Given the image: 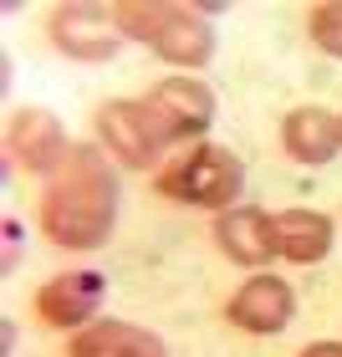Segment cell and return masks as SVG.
<instances>
[{
  "mask_svg": "<svg viewBox=\"0 0 342 357\" xmlns=\"http://www.w3.org/2000/svg\"><path fill=\"white\" fill-rule=\"evenodd\" d=\"M143 112H149L158 143H179V138H200L209 118H215V92L194 77H169L143 97Z\"/></svg>",
  "mask_w": 342,
  "mask_h": 357,
  "instance_id": "4",
  "label": "cell"
},
{
  "mask_svg": "<svg viewBox=\"0 0 342 357\" xmlns=\"http://www.w3.org/2000/svg\"><path fill=\"white\" fill-rule=\"evenodd\" d=\"M112 21L128 41H149L164 61L174 67H205L215 56V31H209L194 10L184 6H164V0H123L112 10Z\"/></svg>",
  "mask_w": 342,
  "mask_h": 357,
  "instance_id": "2",
  "label": "cell"
},
{
  "mask_svg": "<svg viewBox=\"0 0 342 357\" xmlns=\"http://www.w3.org/2000/svg\"><path fill=\"white\" fill-rule=\"evenodd\" d=\"M276 245H281L286 261L312 266L332 250V220L322 209H281L276 215Z\"/></svg>",
  "mask_w": 342,
  "mask_h": 357,
  "instance_id": "13",
  "label": "cell"
},
{
  "mask_svg": "<svg viewBox=\"0 0 342 357\" xmlns=\"http://www.w3.org/2000/svg\"><path fill=\"white\" fill-rule=\"evenodd\" d=\"M10 158L31 174H57L72 158V149H67V133H61V123L52 112L21 107L10 118Z\"/></svg>",
  "mask_w": 342,
  "mask_h": 357,
  "instance_id": "6",
  "label": "cell"
},
{
  "mask_svg": "<svg viewBox=\"0 0 342 357\" xmlns=\"http://www.w3.org/2000/svg\"><path fill=\"white\" fill-rule=\"evenodd\" d=\"M103 275L97 271H67L57 275V281H46L36 291V312L41 321H52V327H82V321L103 306Z\"/></svg>",
  "mask_w": 342,
  "mask_h": 357,
  "instance_id": "8",
  "label": "cell"
},
{
  "mask_svg": "<svg viewBox=\"0 0 342 357\" xmlns=\"http://www.w3.org/2000/svg\"><path fill=\"white\" fill-rule=\"evenodd\" d=\"M281 143L297 164H327V158L342 149V123L327 107H297L281 123Z\"/></svg>",
  "mask_w": 342,
  "mask_h": 357,
  "instance_id": "11",
  "label": "cell"
},
{
  "mask_svg": "<svg viewBox=\"0 0 342 357\" xmlns=\"http://www.w3.org/2000/svg\"><path fill=\"white\" fill-rule=\"evenodd\" d=\"M52 41L77 61H107L118 52L123 31L97 6H61V10H52Z\"/></svg>",
  "mask_w": 342,
  "mask_h": 357,
  "instance_id": "5",
  "label": "cell"
},
{
  "mask_svg": "<svg viewBox=\"0 0 342 357\" xmlns=\"http://www.w3.org/2000/svg\"><path fill=\"white\" fill-rule=\"evenodd\" d=\"M240 184H246V174H240V158L215 149V143H205V149L184 153L174 169L158 174V194H169V199H184V204H200V209H230Z\"/></svg>",
  "mask_w": 342,
  "mask_h": 357,
  "instance_id": "3",
  "label": "cell"
},
{
  "mask_svg": "<svg viewBox=\"0 0 342 357\" xmlns=\"http://www.w3.org/2000/svg\"><path fill=\"white\" fill-rule=\"evenodd\" d=\"M97 133H103V143L133 169L154 164V153L164 149L158 133H154V123H149V112H143V102H107L97 112Z\"/></svg>",
  "mask_w": 342,
  "mask_h": 357,
  "instance_id": "9",
  "label": "cell"
},
{
  "mask_svg": "<svg viewBox=\"0 0 342 357\" xmlns=\"http://www.w3.org/2000/svg\"><path fill=\"white\" fill-rule=\"evenodd\" d=\"M112 220H118V178L103 164V153L72 149L41 199L46 235L61 250H97L112 235Z\"/></svg>",
  "mask_w": 342,
  "mask_h": 357,
  "instance_id": "1",
  "label": "cell"
},
{
  "mask_svg": "<svg viewBox=\"0 0 342 357\" xmlns=\"http://www.w3.org/2000/svg\"><path fill=\"white\" fill-rule=\"evenodd\" d=\"M291 312H297V296H291V286L286 281H276V275H251L246 286L230 296V306H225V317L235 321V327H246V332H281Z\"/></svg>",
  "mask_w": 342,
  "mask_h": 357,
  "instance_id": "7",
  "label": "cell"
},
{
  "mask_svg": "<svg viewBox=\"0 0 342 357\" xmlns=\"http://www.w3.org/2000/svg\"><path fill=\"white\" fill-rule=\"evenodd\" d=\"M306 31H312V41H317L327 56H342V0L317 6L312 15H306Z\"/></svg>",
  "mask_w": 342,
  "mask_h": 357,
  "instance_id": "14",
  "label": "cell"
},
{
  "mask_svg": "<svg viewBox=\"0 0 342 357\" xmlns=\"http://www.w3.org/2000/svg\"><path fill=\"white\" fill-rule=\"evenodd\" d=\"M67 357H169V347L154 332L128 327V321H92L72 337Z\"/></svg>",
  "mask_w": 342,
  "mask_h": 357,
  "instance_id": "12",
  "label": "cell"
},
{
  "mask_svg": "<svg viewBox=\"0 0 342 357\" xmlns=\"http://www.w3.org/2000/svg\"><path fill=\"white\" fill-rule=\"evenodd\" d=\"M215 240L240 266H266L271 255H281V245H276V215H266V209H225L215 220Z\"/></svg>",
  "mask_w": 342,
  "mask_h": 357,
  "instance_id": "10",
  "label": "cell"
},
{
  "mask_svg": "<svg viewBox=\"0 0 342 357\" xmlns=\"http://www.w3.org/2000/svg\"><path fill=\"white\" fill-rule=\"evenodd\" d=\"M302 357H342V342H312Z\"/></svg>",
  "mask_w": 342,
  "mask_h": 357,
  "instance_id": "15",
  "label": "cell"
},
{
  "mask_svg": "<svg viewBox=\"0 0 342 357\" xmlns=\"http://www.w3.org/2000/svg\"><path fill=\"white\" fill-rule=\"evenodd\" d=\"M337 123H342V118H337Z\"/></svg>",
  "mask_w": 342,
  "mask_h": 357,
  "instance_id": "16",
  "label": "cell"
}]
</instances>
